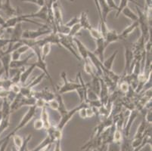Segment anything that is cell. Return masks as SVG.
I'll return each mask as SVG.
<instances>
[{"label":"cell","mask_w":152,"mask_h":151,"mask_svg":"<svg viewBox=\"0 0 152 151\" xmlns=\"http://www.w3.org/2000/svg\"><path fill=\"white\" fill-rule=\"evenodd\" d=\"M97 2L99 3V7H100L101 12H102V20L104 22H106L107 21V15L110 12H112V10L108 7L105 0H97Z\"/></svg>","instance_id":"17"},{"label":"cell","mask_w":152,"mask_h":151,"mask_svg":"<svg viewBox=\"0 0 152 151\" xmlns=\"http://www.w3.org/2000/svg\"><path fill=\"white\" fill-rule=\"evenodd\" d=\"M102 151H107V145H105V146L104 147V148L102 149Z\"/></svg>","instance_id":"51"},{"label":"cell","mask_w":152,"mask_h":151,"mask_svg":"<svg viewBox=\"0 0 152 151\" xmlns=\"http://www.w3.org/2000/svg\"><path fill=\"white\" fill-rule=\"evenodd\" d=\"M1 100H2V99H1V98H0V101H1Z\"/></svg>","instance_id":"53"},{"label":"cell","mask_w":152,"mask_h":151,"mask_svg":"<svg viewBox=\"0 0 152 151\" xmlns=\"http://www.w3.org/2000/svg\"><path fill=\"white\" fill-rule=\"evenodd\" d=\"M34 128H35L36 130H41L42 128H44V124L42 123V120L41 119H37L34 121Z\"/></svg>","instance_id":"38"},{"label":"cell","mask_w":152,"mask_h":151,"mask_svg":"<svg viewBox=\"0 0 152 151\" xmlns=\"http://www.w3.org/2000/svg\"><path fill=\"white\" fill-rule=\"evenodd\" d=\"M148 125H151V124H148L145 120L142 121V123H141L140 125H139V126L138 127L137 131H136V133L135 134L133 138H143L144 132H145V129L147 128Z\"/></svg>","instance_id":"27"},{"label":"cell","mask_w":152,"mask_h":151,"mask_svg":"<svg viewBox=\"0 0 152 151\" xmlns=\"http://www.w3.org/2000/svg\"><path fill=\"white\" fill-rule=\"evenodd\" d=\"M121 151H133L132 142L129 137L124 136L121 143Z\"/></svg>","instance_id":"24"},{"label":"cell","mask_w":152,"mask_h":151,"mask_svg":"<svg viewBox=\"0 0 152 151\" xmlns=\"http://www.w3.org/2000/svg\"><path fill=\"white\" fill-rule=\"evenodd\" d=\"M6 32V30L3 29L2 27H0V37H3V35Z\"/></svg>","instance_id":"48"},{"label":"cell","mask_w":152,"mask_h":151,"mask_svg":"<svg viewBox=\"0 0 152 151\" xmlns=\"http://www.w3.org/2000/svg\"><path fill=\"white\" fill-rule=\"evenodd\" d=\"M10 43H12V40L10 39L3 38V37H0V50H5V46L8 47V45Z\"/></svg>","instance_id":"35"},{"label":"cell","mask_w":152,"mask_h":151,"mask_svg":"<svg viewBox=\"0 0 152 151\" xmlns=\"http://www.w3.org/2000/svg\"><path fill=\"white\" fill-rule=\"evenodd\" d=\"M0 10H2L7 17H9V18L20 15V11L19 10V8H14L12 5L10 0H6L5 3H2Z\"/></svg>","instance_id":"7"},{"label":"cell","mask_w":152,"mask_h":151,"mask_svg":"<svg viewBox=\"0 0 152 151\" xmlns=\"http://www.w3.org/2000/svg\"><path fill=\"white\" fill-rule=\"evenodd\" d=\"M36 68H37V67H36V65L34 63L30 64V66H29L27 68H25V67H24L23 71H22L21 75H20V83L23 84V85H25L26 82L27 81V80H28V78L30 77V75H31V73H33V71H34Z\"/></svg>","instance_id":"16"},{"label":"cell","mask_w":152,"mask_h":151,"mask_svg":"<svg viewBox=\"0 0 152 151\" xmlns=\"http://www.w3.org/2000/svg\"><path fill=\"white\" fill-rule=\"evenodd\" d=\"M41 120H42V123L44 124V128L45 130H48L50 126L52 125L49 120V115L47 110V107H46L42 108V112H41Z\"/></svg>","instance_id":"23"},{"label":"cell","mask_w":152,"mask_h":151,"mask_svg":"<svg viewBox=\"0 0 152 151\" xmlns=\"http://www.w3.org/2000/svg\"><path fill=\"white\" fill-rule=\"evenodd\" d=\"M86 107H83V108H81L80 110L78 111L79 115L80 116L82 119H86L87 118V116H86Z\"/></svg>","instance_id":"46"},{"label":"cell","mask_w":152,"mask_h":151,"mask_svg":"<svg viewBox=\"0 0 152 151\" xmlns=\"http://www.w3.org/2000/svg\"><path fill=\"white\" fill-rule=\"evenodd\" d=\"M34 55H34V52H32L30 55H29L28 56H27L25 58H23V59H20V60L18 61H12L10 63V70H12V69H20L24 67L26 65L29 64V61Z\"/></svg>","instance_id":"12"},{"label":"cell","mask_w":152,"mask_h":151,"mask_svg":"<svg viewBox=\"0 0 152 151\" xmlns=\"http://www.w3.org/2000/svg\"><path fill=\"white\" fill-rule=\"evenodd\" d=\"M81 29H82V27H81L80 23H77V24L74 25V26H73V27L70 28V31H69L68 36H69L72 37V38H74V37H75V36L77 35V34H78V33H80Z\"/></svg>","instance_id":"31"},{"label":"cell","mask_w":152,"mask_h":151,"mask_svg":"<svg viewBox=\"0 0 152 151\" xmlns=\"http://www.w3.org/2000/svg\"><path fill=\"white\" fill-rule=\"evenodd\" d=\"M52 33V30L46 24L39 27L37 30H24L22 33V39H38L44 35H49Z\"/></svg>","instance_id":"3"},{"label":"cell","mask_w":152,"mask_h":151,"mask_svg":"<svg viewBox=\"0 0 152 151\" xmlns=\"http://www.w3.org/2000/svg\"><path fill=\"white\" fill-rule=\"evenodd\" d=\"M12 139H13L14 144H15V146L16 147V149H19L20 147H21V146L23 144V139L18 135H14L12 136Z\"/></svg>","instance_id":"33"},{"label":"cell","mask_w":152,"mask_h":151,"mask_svg":"<svg viewBox=\"0 0 152 151\" xmlns=\"http://www.w3.org/2000/svg\"><path fill=\"white\" fill-rule=\"evenodd\" d=\"M29 50H30V47L28 46V45H25V44H23V45H21V46L19 47L18 49H16V51H17L18 52L20 55H23V54L26 53L27 52H28Z\"/></svg>","instance_id":"40"},{"label":"cell","mask_w":152,"mask_h":151,"mask_svg":"<svg viewBox=\"0 0 152 151\" xmlns=\"http://www.w3.org/2000/svg\"><path fill=\"white\" fill-rule=\"evenodd\" d=\"M104 39L107 46L113 42H117L121 40L119 33H117L116 30H112V29H108Z\"/></svg>","instance_id":"15"},{"label":"cell","mask_w":152,"mask_h":151,"mask_svg":"<svg viewBox=\"0 0 152 151\" xmlns=\"http://www.w3.org/2000/svg\"><path fill=\"white\" fill-rule=\"evenodd\" d=\"M133 2V3H135L136 5H139V7H142L137 2H136V1H135V0H121L120 5H118V10L117 11V14H116V18H118L119 15H121V11H122L125 7L128 6V2Z\"/></svg>","instance_id":"28"},{"label":"cell","mask_w":152,"mask_h":151,"mask_svg":"<svg viewBox=\"0 0 152 151\" xmlns=\"http://www.w3.org/2000/svg\"><path fill=\"white\" fill-rule=\"evenodd\" d=\"M138 115H139V111L137 110H133L130 112V114L129 116V118L127 120L126 125H125V127L124 128L123 130V133H124V136L129 137V131H130L131 126H132V123L135 121V118L137 117Z\"/></svg>","instance_id":"13"},{"label":"cell","mask_w":152,"mask_h":151,"mask_svg":"<svg viewBox=\"0 0 152 151\" xmlns=\"http://www.w3.org/2000/svg\"><path fill=\"white\" fill-rule=\"evenodd\" d=\"M37 107L36 106L29 107L28 110H27V113H25V115L22 117L21 120L20 121L19 124L17 126L14 128L13 131H11L8 135L10 136L11 138H12V136H13L14 135H15L18 131H20V129H22L23 127H25L26 125L33 120V118H34V116H35L36 113H37Z\"/></svg>","instance_id":"2"},{"label":"cell","mask_w":152,"mask_h":151,"mask_svg":"<svg viewBox=\"0 0 152 151\" xmlns=\"http://www.w3.org/2000/svg\"><path fill=\"white\" fill-rule=\"evenodd\" d=\"M89 32L90 33V35L92 36V38H93L95 40L99 39L102 38V33H101L100 30H98V29L94 28L93 27H92V28L89 30Z\"/></svg>","instance_id":"34"},{"label":"cell","mask_w":152,"mask_h":151,"mask_svg":"<svg viewBox=\"0 0 152 151\" xmlns=\"http://www.w3.org/2000/svg\"><path fill=\"white\" fill-rule=\"evenodd\" d=\"M41 49V55H42V58L44 61H45L47 56L49 55L51 52V49H52V44L47 43L45 44L44 45H42L40 48Z\"/></svg>","instance_id":"29"},{"label":"cell","mask_w":152,"mask_h":151,"mask_svg":"<svg viewBox=\"0 0 152 151\" xmlns=\"http://www.w3.org/2000/svg\"><path fill=\"white\" fill-rule=\"evenodd\" d=\"M84 70H85L86 73H88V74L91 75L92 77L95 76V70H94L93 65L92 64L89 60L86 61H84Z\"/></svg>","instance_id":"30"},{"label":"cell","mask_w":152,"mask_h":151,"mask_svg":"<svg viewBox=\"0 0 152 151\" xmlns=\"http://www.w3.org/2000/svg\"><path fill=\"white\" fill-rule=\"evenodd\" d=\"M121 13H122L125 17H126V18H128L129 19H130L131 20H132V22L138 20V15H136L135 12H132L129 6L125 7V8L121 11Z\"/></svg>","instance_id":"25"},{"label":"cell","mask_w":152,"mask_h":151,"mask_svg":"<svg viewBox=\"0 0 152 151\" xmlns=\"http://www.w3.org/2000/svg\"><path fill=\"white\" fill-rule=\"evenodd\" d=\"M139 27V21L136 20V21H133L132 23H131L129 26H128L127 27H126L124 30H123L122 33L120 35V38H121V40H124L125 39H126L127 37L130 35L131 33L135 30V29Z\"/></svg>","instance_id":"18"},{"label":"cell","mask_w":152,"mask_h":151,"mask_svg":"<svg viewBox=\"0 0 152 151\" xmlns=\"http://www.w3.org/2000/svg\"><path fill=\"white\" fill-rule=\"evenodd\" d=\"M87 107H89V105L87 104L86 103H85V102H83V103H81L79 106L76 107L75 108H74L73 110H67V111L66 112L63 116H61V120L60 121H59L58 125L56 126V128H57L58 129L63 131L64 128L66 125L70 122V120H71L72 117H73L76 113H78V111L80 110L81 108Z\"/></svg>","instance_id":"5"},{"label":"cell","mask_w":152,"mask_h":151,"mask_svg":"<svg viewBox=\"0 0 152 151\" xmlns=\"http://www.w3.org/2000/svg\"><path fill=\"white\" fill-rule=\"evenodd\" d=\"M4 74H5V70H4L3 67L2 66V67L0 68V80H2V77Z\"/></svg>","instance_id":"49"},{"label":"cell","mask_w":152,"mask_h":151,"mask_svg":"<svg viewBox=\"0 0 152 151\" xmlns=\"http://www.w3.org/2000/svg\"><path fill=\"white\" fill-rule=\"evenodd\" d=\"M33 96L36 98H41L48 103L51 100L55 98V92H52L48 88H45L42 91H34Z\"/></svg>","instance_id":"10"},{"label":"cell","mask_w":152,"mask_h":151,"mask_svg":"<svg viewBox=\"0 0 152 151\" xmlns=\"http://www.w3.org/2000/svg\"><path fill=\"white\" fill-rule=\"evenodd\" d=\"M74 44L77 45V51L79 52V55L80 57L81 60H83L84 61L89 60V50L87 49L86 45L83 43L82 42L78 39L74 37Z\"/></svg>","instance_id":"11"},{"label":"cell","mask_w":152,"mask_h":151,"mask_svg":"<svg viewBox=\"0 0 152 151\" xmlns=\"http://www.w3.org/2000/svg\"><path fill=\"white\" fill-rule=\"evenodd\" d=\"M7 32H11V37L12 42H20L22 40V33H23V29H22V23H18L15 27L13 28L8 29L6 30Z\"/></svg>","instance_id":"8"},{"label":"cell","mask_w":152,"mask_h":151,"mask_svg":"<svg viewBox=\"0 0 152 151\" xmlns=\"http://www.w3.org/2000/svg\"><path fill=\"white\" fill-rule=\"evenodd\" d=\"M47 102H45L44 100L41 99V98H37V101H36L35 106L37 108H43L46 107Z\"/></svg>","instance_id":"42"},{"label":"cell","mask_w":152,"mask_h":151,"mask_svg":"<svg viewBox=\"0 0 152 151\" xmlns=\"http://www.w3.org/2000/svg\"><path fill=\"white\" fill-rule=\"evenodd\" d=\"M54 151H62V150H61V141H55Z\"/></svg>","instance_id":"47"},{"label":"cell","mask_w":152,"mask_h":151,"mask_svg":"<svg viewBox=\"0 0 152 151\" xmlns=\"http://www.w3.org/2000/svg\"><path fill=\"white\" fill-rule=\"evenodd\" d=\"M45 75L43 73H42V74L39 75L38 77H36L35 79L32 80L31 81H30V82L29 83V84L23 85V86H25L26 88H27L28 89H30V90H33V88H34V87L37 86L38 84H39V83L42 82V80H43L44 78H45Z\"/></svg>","instance_id":"26"},{"label":"cell","mask_w":152,"mask_h":151,"mask_svg":"<svg viewBox=\"0 0 152 151\" xmlns=\"http://www.w3.org/2000/svg\"><path fill=\"white\" fill-rule=\"evenodd\" d=\"M54 143H55V141H54L53 138H52L50 135H47L46 138H45V139L37 147L34 148V149L33 150H28L27 148L25 151H42V150L45 149L46 147H48L50 144H52Z\"/></svg>","instance_id":"19"},{"label":"cell","mask_w":152,"mask_h":151,"mask_svg":"<svg viewBox=\"0 0 152 151\" xmlns=\"http://www.w3.org/2000/svg\"><path fill=\"white\" fill-rule=\"evenodd\" d=\"M79 21H80V18H79V16H75L74 17V18H72L70 19L69 21H67V23H64V25H65L66 27L70 28V27H72L73 26H74V25L79 23Z\"/></svg>","instance_id":"36"},{"label":"cell","mask_w":152,"mask_h":151,"mask_svg":"<svg viewBox=\"0 0 152 151\" xmlns=\"http://www.w3.org/2000/svg\"><path fill=\"white\" fill-rule=\"evenodd\" d=\"M2 0H0V9H1V7H2Z\"/></svg>","instance_id":"52"},{"label":"cell","mask_w":152,"mask_h":151,"mask_svg":"<svg viewBox=\"0 0 152 151\" xmlns=\"http://www.w3.org/2000/svg\"><path fill=\"white\" fill-rule=\"evenodd\" d=\"M152 116H151V110H149L147 112V113H146L145 115V120L146 122H147L148 124H151L152 123Z\"/></svg>","instance_id":"45"},{"label":"cell","mask_w":152,"mask_h":151,"mask_svg":"<svg viewBox=\"0 0 152 151\" xmlns=\"http://www.w3.org/2000/svg\"><path fill=\"white\" fill-rule=\"evenodd\" d=\"M107 151H121V143L112 141L107 144Z\"/></svg>","instance_id":"32"},{"label":"cell","mask_w":152,"mask_h":151,"mask_svg":"<svg viewBox=\"0 0 152 151\" xmlns=\"http://www.w3.org/2000/svg\"><path fill=\"white\" fill-rule=\"evenodd\" d=\"M47 105H49V107H50L52 110H57V111H58V110L59 104H58V100L56 99V98H54V99H52V100H51L50 101L48 102V103H47Z\"/></svg>","instance_id":"37"},{"label":"cell","mask_w":152,"mask_h":151,"mask_svg":"<svg viewBox=\"0 0 152 151\" xmlns=\"http://www.w3.org/2000/svg\"><path fill=\"white\" fill-rule=\"evenodd\" d=\"M20 89H21V86L19 84H14V83L11 85L10 88H9V90L15 95L20 94Z\"/></svg>","instance_id":"39"},{"label":"cell","mask_w":152,"mask_h":151,"mask_svg":"<svg viewBox=\"0 0 152 151\" xmlns=\"http://www.w3.org/2000/svg\"><path fill=\"white\" fill-rule=\"evenodd\" d=\"M121 90L123 92H127L129 90V84L126 82H123L121 84Z\"/></svg>","instance_id":"44"},{"label":"cell","mask_w":152,"mask_h":151,"mask_svg":"<svg viewBox=\"0 0 152 151\" xmlns=\"http://www.w3.org/2000/svg\"><path fill=\"white\" fill-rule=\"evenodd\" d=\"M107 5L112 11H117L118 10V5L116 4L114 0H105Z\"/></svg>","instance_id":"41"},{"label":"cell","mask_w":152,"mask_h":151,"mask_svg":"<svg viewBox=\"0 0 152 151\" xmlns=\"http://www.w3.org/2000/svg\"><path fill=\"white\" fill-rule=\"evenodd\" d=\"M117 54H118V51L116 50L107 59H104V61L102 62V66L105 70H111L112 67H113V64H114V60H115L116 57H117Z\"/></svg>","instance_id":"21"},{"label":"cell","mask_w":152,"mask_h":151,"mask_svg":"<svg viewBox=\"0 0 152 151\" xmlns=\"http://www.w3.org/2000/svg\"><path fill=\"white\" fill-rule=\"evenodd\" d=\"M80 18V21L79 23L80 24L82 29H85V30H89L92 27V25L90 24L89 21V18H88V12H83L80 14V15L79 16Z\"/></svg>","instance_id":"20"},{"label":"cell","mask_w":152,"mask_h":151,"mask_svg":"<svg viewBox=\"0 0 152 151\" xmlns=\"http://www.w3.org/2000/svg\"><path fill=\"white\" fill-rule=\"evenodd\" d=\"M2 114L1 110H0V123H1V121H2Z\"/></svg>","instance_id":"50"},{"label":"cell","mask_w":152,"mask_h":151,"mask_svg":"<svg viewBox=\"0 0 152 151\" xmlns=\"http://www.w3.org/2000/svg\"><path fill=\"white\" fill-rule=\"evenodd\" d=\"M0 61L2 64L4 70H5V79H9L10 77V63L12 61V56L11 53L4 51V53L0 57Z\"/></svg>","instance_id":"9"},{"label":"cell","mask_w":152,"mask_h":151,"mask_svg":"<svg viewBox=\"0 0 152 151\" xmlns=\"http://www.w3.org/2000/svg\"><path fill=\"white\" fill-rule=\"evenodd\" d=\"M134 54L132 50L125 46V73H131V66L133 62Z\"/></svg>","instance_id":"14"},{"label":"cell","mask_w":152,"mask_h":151,"mask_svg":"<svg viewBox=\"0 0 152 151\" xmlns=\"http://www.w3.org/2000/svg\"><path fill=\"white\" fill-rule=\"evenodd\" d=\"M58 35L59 39V45L68 50L69 52L74 55L78 61H82L78 52L74 48V45H75V44H74V38L69 36L68 35H63V34H60V33H58Z\"/></svg>","instance_id":"4"},{"label":"cell","mask_w":152,"mask_h":151,"mask_svg":"<svg viewBox=\"0 0 152 151\" xmlns=\"http://www.w3.org/2000/svg\"><path fill=\"white\" fill-rule=\"evenodd\" d=\"M61 79L63 80V85L61 87H59L58 90L56 89V91H57L58 93L60 94V95H63V94L67 93V92H70V91H77L82 85L78 79H77L76 82L69 80L67 77V73L64 71H63L61 73Z\"/></svg>","instance_id":"1"},{"label":"cell","mask_w":152,"mask_h":151,"mask_svg":"<svg viewBox=\"0 0 152 151\" xmlns=\"http://www.w3.org/2000/svg\"><path fill=\"white\" fill-rule=\"evenodd\" d=\"M95 43H96L97 47H96L95 50L93 52V53L95 54V56L97 57L99 59V61L102 63L104 60V51H105L107 45L105 43L104 39L103 37L95 40Z\"/></svg>","instance_id":"6"},{"label":"cell","mask_w":152,"mask_h":151,"mask_svg":"<svg viewBox=\"0 0 152 151\" xmlns=\"http://www.w3.org/2000/svg\"><path fill=\"white\" fill-rule=\"evenodd\" d=\"M2 100V108H1V112H2V116H7L11 115V103L10 100L8 98H5Z\"/></svg>","instance_id":"22"},{"label":"cell","mask_w":152,"mask_h":151,"mask_svg":"<svg viewBox=\"0 0 152 151\" xmlns=\"http://www.w3.org/2000/svg\"><path fill=\"white\" fill-rule=\"evenodd\" d=\"M86 116L87 118H91L95 115V112H94L93 108L90 107H87L86 108Z\"/></svg>","instance_id":"43"}]
</instances>
